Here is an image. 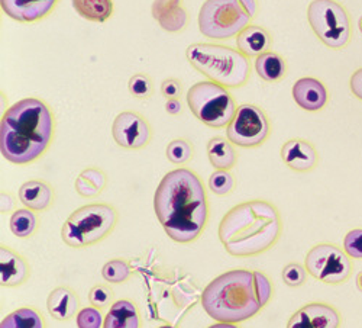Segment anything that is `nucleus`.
I'll return each instance as SVG.
<instances>
[{
	"instance_id": "13",
	"label": "nucleus",
	"mask_w": 362,
	"mask_h": 328,
	"mask_svg": "<svg viewBox=\"0 0 362 328\" xmlns=\"http://www.w3.org/2000/svg\"><path fill=\"white\" fill-rule=\"evenodd\" d=\"M341 324L342 315L334 305L310 302L290 317L287 328H341Z\"/></svg>"
},
{
	"instance_id": "1",
	"label": "nucleus",
	"mask_w": 362,
	"mask_h": 328,
	"mask_svg": "<svg viewBox=\"0 0 362 328\" xmlns=\"http://www.w3.org/2000/svg\"><path fill=\"white\" fill-rule=\"evenodd\" d=\"M154 211L173 242H196L209 221L207 193L199 174L190 169L168 171L156 191Z\"/></svg>"
},
{
	"instance_id": "7",
	"label": "nucleus",
	"mask_w": 362,
	"mask_h": 328,
	"mask_svg": "<svg viewBox=\"0 0 362 328\" xmlns=\"http://www.w3.org/2000/svg\"><path fill=\"white\" fill-rule=\"evenodd\" d=\"M252 19L243 0H206L199 13V29L210 40H229L248 28Z\"/></svg>"
},
{
	"instance_id": "20",
	"label": "nucleus",
	"mask_w": 362,
	"mask_h": 328,
	"mask_svg": "<svg viewBox=\"0 0 362 328\" xmlns=\"http://www.w3.org/2000/svg\"><path fill=\"white\" fill-rule=\"evenodd\" d=\"M273 45V38L265 28L250 25L236 38V47L245 57H259L269 51Z\"/></svg>"
},
{
	"instance_id": "39",
	"label": "nucleus",
	"mask_w": 362,
	"mask_h": 328,
	"mask_svg": "<svg viewBox=\"0 0 362 328\" xmlns=\"http://www.w3.org/2000/svg\"><path fill=\"white\" fill-rule=\"evenodd\" d=\"M349 86H351V92L354 94L355 98H358L361 102H362V67L358 69L352 77H351V81H349Z\"/></svg>"
},
{
	"instance_id": "9",
	"label": "nucleus",
	"mask_w": 362,
	"mask_h": 328,
	"mask_svg": "<svg viewBox=\"0 0 362 328\" xmlns=\"http://www.w3.org/2000/svg\"><path fill=\"white\" fill-rule=\"evenodd\" d=\"M308 21L326 47L342 50L351 43V16L337 0H313L308 9Z\"/></svg>"
},
{
	"instance_id": "17",
	"label": "nucleus",
	"mask_w": 362,
	"mask_h": 328,
	"mask_svg": "<svg viewBox=\"0 0 362 328\" xmlns=\"http://www.w3.org/2000/svg\"><path fill=\"white\" fill-rule=\"evenodd\" d=\"M57 0H0L2 11L18 22H37L49 15Z\"/></svg>"
},
{
	"instance_id": "16",
	"label": "nucleus",
	"mask_w": 362,
	"mask_h": 328,
	"mask_svg": "<svg viewBox=\"0 0 362 328\" xmlns=\"http://www.w3.org/2000/svg\"><path fill=\"white\" fill-rule=\"evenodd\" d=\"M31 276V267L23 256L8 246L0 247V282L6 288H18Z\"/></svg>"
},
{
	"instance_id": "31",
	"label": "nucleus",
	"mask_w": 362,
	"mask_h": 328,
	"mask_svg": "<svg viewBox=\"0 0 362 328\" xmlns=\"http://www.w3.org/2000/svg\"><path fill=\"white\" fill-rule=\"evenodd\" d=\"M158 23L168 33H181L187 26L189 15L183 6H178L170 12H165L158 19Z\"/></svg>"
},
{
	"instance_id": "36",
	"label": "nucleus",
	"mask_w": 362,
	"mask_h": 328,
	"mask_svg": "<svg viewBox=\"0 0 362 328\" xmlns=\"http://www.w3.org/2000/svg\"><path fill=\"white\" fill-rule=\"evenodd\" d=\"M345 253L354 260H362V228L349 231L344 240Z\"/></svg>"
},
{
	"instance_id": "27",
	"label": "nucleus",
	"mask_w": 362,
	"mask_h": 328,
	"mask_svg": "<svg viewBox=\"0 0 362 328\" xmlns=\"http://www.w3.org/2000/svg\"><path fill=\"white\" fill-rule=\"evenodd\" d=\"M9 227L12 234L18 238H29L37 232L40 227V220L34 214V211L23 208V210H18L12 214Z\"/></svg>"
},
{
	"instance_id": "4",
	"label": "nucleus",
	"mask_w": 362,
	"mask_h": 328,
	"mask_svg": "<svg viewBox=\"0 0 362 328\" xmlns=\"http://www.w3.org/2000/svg\"><path fill=\"white\" fill-rule=\"evenodd\" d=\"M277 208L262 199L247 200L229 210L219 224V240L233 257H255L273 249L281 237Z\"/></svg>"
},
{
	"instance_id": "26",
	"label": "nucleus",
	"mask_w": 362,
	"mask_h": 328,
	"mask_svg": "<svg viewBox=\"0 0 362 328\" xmlns=\"http://www.w3.org/2000/svg\"><path fill=\"white\" fill-rule=\"evenodd\" d=\"M73 6L78 15L93 22H105L113 13L112 0H73Z\"/></svg>"
},
{
	"instance_id": "30",
	"label": "nucleus",
	"mask_w": 362,
	"mask_h": 328,
	"mask_svg": "<svg viewBox=\"0 0 362 328\" xmlns=\"http://www.w3.org/2000/svg\"><path fill=\"white\" fill-rule=\"evenodd\" d=\"M235 177L229 170H216L209 177V189L218 196H228L235 189Z\"/></svg>"
},
{
	"instance_id": "22",
	"label": "nucleus",
	"mask_w": 362,
	"mask_h": 328,
	"mask_svg": "<svg viewBox=\"0 0 362 328\" xmlns=\"http://www.w3.org/2000/svg\"><path fill=\"white\" fill-rule=\"evenodd\" d=\"M207 157L216 170H230L238 162L233 144L225 137H214L207 142Z\"/></svg>"
},
{
	"instance_id": "8",
	"label": "nucleus",
	"mask_w": 362,
	"mask_h": 328,
	"mask_svg": "<svg viewBox=\"0 0 362 328\" xmlns=\"http://www.w3.org/2000/svg\"><path fill=\"white\" fill-rule=\"evenodd\" d=\"M187 105L200 123L210 128L228 127L236 113V103L226 87L214 81H200L187 92Z\"/></svg>"
},
{
	"instance_id": "3",
	"label": "nucleus",
	"mask_w": 362,
	"mask_h": 328,
	"mask_svg": "<svg viewBox=\"0 0 362 328\" xmlns=\"http://www.w3.org/2000/svg\"><path fill=\"white\" fill-rule=\"evenodd\" d=\"M54 130V113L44 101L22 99L12 105L0 121V152L13 164L34 163L48 150Z\"/></svg>"
},
{
	"instance_id": "21",
	"label": "nucleus",
	"mask_w": 362,
	"mask_h": 328,
	"mask_svg": "<svg viewBox=\"0 0 362 328\" xmlns=\"http://www.w3.org/2000/svg\"><path fill=\"white\" fill-rule=\"evenodd\" d=\"M103 328H142L141 312L131 300L113 302L105 317Z\"/></svg>"
},
{
	"instance_id": "10",
	"label": "nucleus",
	"mask_w": 362,
	"mask_h": 328,
	"mask_svg": "<svg viewBox=\"0 0 362 328\" xmlns=\"http://www.w3.org/2000/svg\"><path fill=\"white\" fill-rule=\"evenodd\" d=\"M305 266L310 276L325 285H342L354 272V263L345 250L330 243L312 247L306 254Z\"/></svg>"
},
{
	"instance_id": "44",
	"label": "nucleus",
	"mask_w": 362,
	"mask_h": 328,
	"mask_svg": "<svg viewBox=\"0 0 362 328\" xmlns=\"http://www.w3.org/2000/svg\"><path fill=\"white\" fill-rule=\"evenodd\" d=\"M157 328H175V327H173L170 324H165V325H161V327H157Z\"/></svg>"
},
{
	"instance_id": "5",
	"label": "nucleus",
	"mask_w": 362,
	"mask_h": 328,
	"mask_svg": "<svg viewBox=\"0 0 362 328\" xmlns=\"http://www.w3.org/2000/svg\"><path fill=\"white\" fill-rule=\"evenodd\" d=\"M186 57L199 73L226 89L243 87L251 77L248 57L226 45L196 43L187 48Z\"/></svg>"
},
{
	"instance_id": "38",
	"label": "nucleus",
	"mask_w": 362,
	"mask_h": 328,
	"mask_svg": "<svg viewBox=\"0 0 362 328\" xmlns=\"http://www.w3.org/2000/svg\"><path fill=\"white\" fill-rule=\"evenodd\" d=\"M178 6H181V0H156L153 5V15L156 19H158L165 12H170Z\"/></svg>"
},
{
	"instance_id": "41",
	"label": "nucleus",
	"mask_w": 362,
	"mask_h": 328,
	"mask_svg": "<svg viewBox=\"0 0 362 328\" xmlns=\"http://www.w3.org/2000/svg\"><path fill=\"white\" fill-rule=\"evenodd\" d=\"M165 111L170 115H180L181 112H183V105H181L180 99H170L165 103Z\"/></svg>"
},
{
	"instance_id": "29",
	"label": "nucleus",
	"mask_w": 362,
	"mask_h": 328,
	"mask_svg": "<svg viewBox=\"0 0 362 328\" xmlns=\"http://www.w3.org/2000/svg\"><path fill=\"white\" fill-rule=\"evenodd\" d=\"M193 144L185 138L173 140L167 147V159L175 166H183L189 163L193 159Z\"/></svg>"
},
{
	"instance_id": "11",
	"label": "nucleus",
	"mask_w": 362,
	"mask_h": 328,
	"mask_svg": "<svg viewBox=\"0 0 362 328\" xmlns=\"http://www.w3.org/2000/svg\"><path fill=\"white\" fill-rule=\"evenodd\" d=\"M269 131L267 113L257 105L245 103L236 109L232 123L228 125L226 137L233 145L255 148L268 140Z\"/></svg>"
},
{
	"instance_id": "24",
	"label": "nucleus",
	"mask_w": 362,
	"mask_h": 328,
	"mask_svg": "<svg viewBox=\"0 0 362 328\" xmlns=\"http://www.w3.org/2000/svg\"><path fill=\"white\" fill-rule=\"evenodd\" d=\"M107 177L98 167L84 169L76 179V192L83 198H96L106 188Z\"/></svg>"
},
{
	"instance_id": "14",
	"label": "nucleus",
	"mask_w": 362,
	"mask_h": 328,
	"mask_svg": "<svg viewBox=\"0 0 362 328\" xmlns=\"http://www.w3.org/2000/svg\"><path fill=\"white\" fill-rule=\"evenodd\" d=\"M281 159L288 169L297 173L312 171L319 163L315 145L301 138H293L283 144Z\"/></svg>"
},
{
	"instance_id": "32",
	"label": "nucleus",
	"mask_w": 362,
	"mask_h": 328,
	"mask_svg": "<svg viewBox=\"0 0 362 328\" xmlns=\"http://www.w3.org/2000/svg\"><path fill=\"white\" fill-rule=\"evenodd\" d=\"M128 89H129V94L136 99H148L154 94L153 80L149 79L148 74H144V73H138L132 76L129 80Z\"/></svg>"
},
{
	"instance_id": "43",
	"label": "nucleus",
	"mask_w": 362,
	"mask_h": 328,
	"mask_svg": "<svg viewBox=\"0 0 362 328\" xmlns=\"http://www.w3.org/2000/svg\"><path fill=\"white\" fill-rule=\"evenodd\" d=\"M356 286H358V289L362 292V272L356 276Z\"/></svg>"
},
{
	"instance_id": "28",
	"label": "nucleus",
	"mask_w": 362,
	"mask_h": 328,
	"mask_svg": "<svg viewBox=\"0 0 362 328\" xmlns=\"http://www.w3.org/2000/svg\"><path fill=\"white\" fill-rule=\"evenodd\" d=\"M102 276L109 283H125L132 278V267L125 259H112L105 263Z\"/></svg>"
},
{
	"instance_id": "34",
	"label": "nucleus",
	"mask_w": 362,
	"mask_h": 328,
	"mask_svg": "<svg viewBox=\"0 0 362 328\" xmlns=\"http://www.w3.org/2000/svg\"><path fill=\"white\" fill-rule=\"evenodd\" d=\"M308 271L306 266L300 263H288L283 269V281L290 288H300L306 283Z\"/></svg>"
},
{
	"instance_id": "33",
	"label": "nucleus",
	"mask_w": 362,
	"mask_h": 328,
	"mask_svg": "<svg viewBox=\"0 0 362 328\" xmlns=\"http://www.w3.org/2000/svg\"><path fill=\"white\" fill-rule=\"evenodd\" d=\"M115 292L107 285H95L88 292V302L98 310H105L113 305Z\"/></svg>"
},
{
	"instance_id": "19",
	"label": "nucleus",
	"mask_w": 362,
	"mask_h": 328,
	"mask_svg": "<svg viewBox=\"0 0 362 328\" xmlns=\"http://www.w3.org/2000/svg\"><path fill=\"white\" fill-rule=\"evenodd\" d=\"M19 200L34 213L47 211L54 203V189L44 181H28L19 189Z\"/></svg>"
},
{
	"instance_id": "6",
	"label": "nucleus",
	"mask_w": 362,
	"mask_h": 328,
	"mask_svg": "<svg viewBox=\"0 0 362 328\" xmlns=\"http://www.w3.org/2000/svg\"><path fill=\"white\" fill-rule=\"evenodd\" d=\"M117 224V211L107 203H90L76 210L62 228L63 242L71 249H86L103 242Z\"/></svg>"
},
{
	"instance_id": "45",
	"label": "nucleus",
	"mask_w": 362,
	"mask_h": 328,
	"mask_svg": "<svg viewBox=\"0 0 362 328\" xmlns=\"http://www.w3.org/2000/svg\"><path fill=\"white\" fill-rule=\"evenodd\" d=\"M359 29H361V33H362V18L359 19Z\"/></svg>"
},
{
	"instance_id": "25",
	"label": "nucleus",
	"mask_w": 362,
	"mask_h": 328,
	"mask_svg": "<svg viewBox=\"0 0 362 328\" xmlns=\"http://www.w3.org/2000/svg\"><path fill=\"white\" fill-rule=\"evenodd\" d=\"M0 328H47V324L38 310L23 307L6 315Z\"/></svg>"
},
{
	"instance_id": "12",
	"label": "nucleus",
	"mask_w": 362,
	"mask_h": 328,
	"mask_svg": "<svg viewBox=\"0 0 362 328\" xmlns=\"http://www.w3.org/2000/svg\"><path fill=\"white\" fill-rule=\"evenodd\" d=\"M112 135L119 147L127 150H141L149 144L153 131L142 115L125 111L115 118Z\"/></svg>"
},
{
	"instance_id": "18",
	"label": "nucleus",
	"mask_w": 362,
	"mask_h": 328,
	"mask_svg": "<svg viewBox=\"0 0 362 328\" xmlns=\"http://www.w3.org/2000/svg\"><path fill=\"white\" fill-rule=\"evenodd\" d=\"M47 308L49 315L57 321H69L80 311L78 295L69 286H58L51 290Z\"/></svg>"
},
{
	"instance_id": "37",
	"label": "nucleus",
	"mask_w": 362,
	"mask_h": 328,
	"mask_svg": "<svg viewBox=\"0 0 362 328\" xmlns=\"http://www.w3.org/2000/svg\"><path fill=\"white\" fill-rule=\"evenodd\" d=\"M161 94L167 101L180 99L181 94H183V84L177 79H165L161 84Z\"/></svg>"
},
{
	"instance_id": "15",
	"label": "nucleus",
	"mask_w": 362,
	"mask_h": 328,
	"mask_svg": "<svg viewBox=\"0 0 362 328\" xmlns=\"http://www.w3.org/2000/svg\"><path fill=\"white\" fill-rule=\"evenodd\" d=\"M293 99L308 112L322 111L329 101L326 86L315 77H301L293 86Z\"/></svg>"
},
{
	"instance_id": "2",
	"label": "nucleus",
	"mask_w": 362,
	"mask_h": 328,
	"mask_svg": "<svg viewBox=\"0 0 362 328\" xmlns=\"http://www.w3.org/2000/svg\"><path fill=\"white\" fill-rule=\"evenodd\" d=\"M274 293L269 278L259 271L233 269L215 278L202 292V307L218 322L238 324L254 318Z\"/></svg>"
},
{
	"instance_id": "40",
	"label": "nucleus",
	"mask_w": 362,
	"mask_h": 328,
	"mask_svg": "<svg viewBox=\"0 0 362 328\" xmlns=\"http://www.w3.org/2000/svg\"><path fill=\"white\" fill-rule=\"evenodd\" d=\"M15 202L16 200L11 193L4 192L2 199H0V205H2V214H9L15 208Z\"/></svg>"
},
{
	"instance_id": "42",
	"label": "nucleus",
	"mask_w": 362,
	"mask_h": 328,
	"mask_svg": "<svg viewBox=\"0 0 362 328\" xmlns=\"http://www.w3.org/2000/svg\"><path fill=\"white\" fill-rule=\"evenodd\" d=\"M207 328H240V327H238L236 324H228V322H218V324H214V325H210V327H207Z\"/></svg>"
},
{
	"instance_id": "23",
	"label": "nucleus",
	"mask_w": 362,
	"mask_h": 328,
	"mask_svg": "<svg viewBox=\"0 0 362 328\" xmlns=\"http://www.w3.org/2000/svg\"><path fill=\"white\" fill-rule=\"evenodd\" d=\"M254 67L257 74L267 83H277L287 74V62L274 51L257 57Z\"/></svg>"
},
{
	"instance_id": "35",
	"label": "nucleus",
	"mask_w": 362,
	"mask_h": 328,
	"mask_svg": "<svg viewBox=\"0 0 362 328\" xmlns=\"http://www.w3.org/2000/svg\"><path fill=\"white\" fill-rule=\"evenodd\" d=\"M100 311L102 310H98L95 307L81 308L76 315L77 327L78 328H102L105 324V318Z\"/></svg>"
}]
</instances>
